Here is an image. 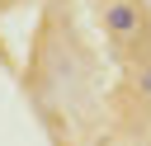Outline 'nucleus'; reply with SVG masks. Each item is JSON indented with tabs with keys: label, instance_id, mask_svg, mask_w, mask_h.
<instances>
[{
	"label": "nucleus",
	"instance_id": "f257e3e1",
	"mask_svg": "<svg viewBox=\"0 0 151 146\" xmlns=\"http://www.w3.org/2000/svg\"><path fill=\"white\" fill-rule=\"evenodd\" d=\"M104 28H109L113 38H123V42H137V38L146 33V19H142L137 0H109V5H104Z\"/></svg>",
	"mask_w": 151,
	"mask_h": 146
},
{
	"label": "nucleus",
	"instance_id": "f03ea898",
	"mask_svg": "<svg viewBox=\"0 0 151 146\" xmlns=\"http://www.w3.org/2000/svg\"><path fill=\"white\" fill-rule=\"evenodd\" d=\"M137 89H142V99H151V66L137 71Z\"/></svg>",
	"mask_w": 151,
	"mask_h": 146
}]
</instances>
